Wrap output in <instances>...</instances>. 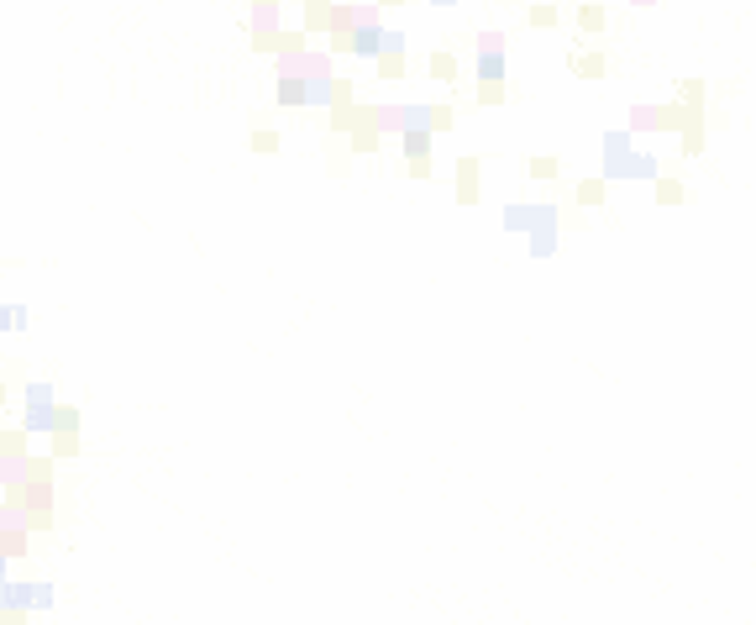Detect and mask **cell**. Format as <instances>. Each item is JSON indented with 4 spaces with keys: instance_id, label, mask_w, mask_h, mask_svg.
I'll return each mask as SVG.
<instances>
[{
    "instance_id": "2",
    "label": "cell",
    "mask_w": 756,
    "mask_h": 625,
    "mask_svg": "<svg viewBox=\"0 0 756 625\" xmlns=\"http://www.w3.org/2000/svg\"><path fill=\"white\" fill-rule=\"evenodd\" d=\"M604 163H610V174H630V163H636V158L625 153V131H615V137L604 142Z\"/></svg>"
},
{
    "instance_id": "8",
    "label": "cell",
    "mask_w": 756,
    "mask_h": 625,
    "mask_svg": "<svg viewBox=\"0 0 756 625\" xmlns=\"http://www.w3.org/2000/svg\"><path fill=\"white\" fill-rule=\"evenodd\" d=\"M583 26H588V32H593V26H604V11H599V6H583Z\"/></svg>"
},
{
    "instance_id": "4",
    "label": "cell",
    "mask_w": 756,
    "mask_h": 625,
    "mask_svg": "<svg viewBox=\"0 0 756 625\" xmlns=\"http://www.w3.org/2000/svg\"><path fill=\"white\" fill-rule=\"evenodd\" d=\"M279 100H284V105H300V100H305V79H300V74H284V79H279Z\"/></svg>"
},
{
    "instance_id": "5",
    "label": "cell",
    "mask_w": 756,
    "mask_h": 625,
    "mask_svg": "<svg viewBox=\"0 0 756 625\" xmlns=\"http://www.w3.org/2000/svg\"><path fill=\"white\" fill-rule=\"evenodd\" d=\"M551 247H557V226H536V232H531V252H536V258H541V252H551Z\"/></svg>"
},
{
    "instance_id": "7",
    "label": "cell",
    "mask_w": 756,
    "mask_h": 625,
    "mask_svg": "<svg viewBox=\"0 0 756 625\" xmlns=\"http://www.w3.org/2000/svg\"><path fill=\"white\" fill-rule=\"evenodd\" d=\"M531 21L546 26V21H557V11H551V6H531Z\"/></svg>"
},
{
    "instance_id": "6",
    "label": "cell",
    "mask_w": 756,
    "mask_h": 625,
    "mask_svg": "<svg viewBox=\"0 0 756 625\" xmlns=\"http://www.w3.org/2000/svg\"><path fill=\"white\" fill-rule=\"evenodd\" d=\"M478 74H483V85H499V74H504V58H499V53H483Z\"/></svg>"
},
{
    "instance_id": "1",
    "label": "cell",
    "mask_w": 756,
    "mask_h": 625,
    "mask_svg": "<svg viewBox=\"0 0 756 625\" xmlns=\"http://www.w3.org/2000/svg\"><path fill=\"white\" fill-rule=\"evenodd\" d=\"M546 221H557V216H551V205H509V210H504V226H509V232H536V226H546Z\"/></svg>"
},
{
    "instance_id": "9",
    "label": "cell",
    "mask_w": 756,
    "mask_h": 625,
    "mask_svg": "<svg viewBox=\"0 0 756 625\" xmlns=\"http://www.w3.org/2000/svg\"><path fill=\"white\" fill-rule=\"evenodd\" d=\"M441 6H447V0H441Z\"/></svg>"
},
{
    "instance_id": "3",
    "label": "cell",
    "mask_w": 756,
    "mask_h": 625,
    "mask_svg": "<svg viewBox=\"0 0 756 625\" xmlns=\"http://www.w3.org/2000/svg\"><path fill=\"white\" fill-rule=\"evenodd\" d=\"M457 179H463V184H457V195H463V200H478V163H472V158L457 163Z\"/></svg>"
}]
</instances>
